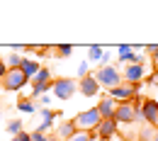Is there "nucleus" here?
Masks as SVG:
<instances>
[{"label": "nucleus", "instance_id": "nucleus-1", "mask_svg": "<svg viewBox=\"0 0 158 141\" xmlns=\"http://www.w3.org/2000/svg\"><path fill=\"white\" fill-rule=\"evenodd\" d=\"M95 78H98L100 88H105V90H114V88H119L122 85V73H119V68H114V66H102L98 73H93Z\"/></svg>", "mask_w": 158, "mask_h": 141}, {"label": "nucleus", "instance_id": "nucleus-2", "mask_svg": "<svg viewBox=\"0 0 158 141\" xmlns=\"http://www.w3.org/2000/svg\"><path fill=\"white\" fill-rule=\"evenodd\" d=\"M73 122H76L78 131H95V129L100 126V122H102V114H100L98 107H90V110L80 112V114H78Z\"/></svg>", "mask_w": 158, "mask_h": 141}, {"label": "nucleus", "instance_id": "nucleus-3", "mask_svg": "<svg viewBox=\"0 0 158 141\" xmlns=\"http://www.w3.org/2000/svg\"><path fill=\"white\" fill-rule=\"evenodd\" d=\"M27 81H32L22 68H12V71H7V76L0 81V85L5 88V90H10V93H15V90H20L27 85Z\"/></svg>", "mask_w": 158, "mask_h": 141}, {"label": "nucleus", "instance_id": "nucleus-4", "mask_svg": "<svg viewBox=\"0 0 158 141\" xmlns=\"http://www.w3.org/2000/svg\"><path fill=\"white\" fill-rule=\"evenodd\" d=\"M76 90H78V83L73 81V78H59V81H54V88H51V93H54L59 100L73 97Z\"/></svg>", "mask_w": 158, "mask_h": 141}, {"label": "nucleus", "instance_id": "nucleus-5", "mask_svg": "<svg viewBox=\"0 0 158 141\" xmlns=\"http://www.w3.org/2000/svg\"><path fill=\"white\" fill-rule=\"evenodd\" d=\"M139 95V85H129V83H122L119 88L110 90V97H114L117 102H131Z\"/></svg>", "mask_w": 158, "mask_h": 141}, {"label": "nucleus", "instance_id": "nucleus-6", "mask_svg": "<svg viewBox=\"0 0 158 141\" xmlns=\"http://www.w3.org/2000/svg\"><path fill=\"white\" fill-rule=\"evenodd\" d=\"M78 90L85 95V97H98V95H100V83H98V78H95L93 73H90V76H85V78H80Z\"/></svg>", "mask_w": 158, "mask_h": 141}, {"label": "nucleus", "instance_id": "nucleus-7", "mask_svg": "<svg viewBox=\"0 0 158 141\" xmlns=\"http://www.w3.org/2000/svg\"><path fill=\"white\" fill-rule=\"evenodd\" d=\"M117 129H119V124L114 119H102L100 126L95 129V136H98L100 141H112V136L117 134Z\"/></svg>", "mask_w": 158, "mask_h": 141}, {"label": "nucleus", "instance_id": "nucleus-8", "mask_svg": "<svg viewBox=\"0 0 158 141\" xmlns=\"http://www.w3.org/2000/svg\"><path fill=\"white\" fill-rule=\"evenodd\" d=\"M141 117H143V122L148 126H158V102L156 100H143Z\"/></svg>", "mask_w": 158, "mask_h": 141}, {"label": "nucleus", "instance_id": "nucleus-9", "mask_svg": "<svg viewBox=\"0 0 158 141\" xmlns=\"http://www.w3.org/2000/svg\"><path fill=\"white\" fill-rule=\"evenodd\" d=\"M122 78H124V83H129V85H139V83L143 81V66H136V63L124 66Z\"/></svg>", "mask_w": 158, "mask_h": 141}, {"label": "nucleus", "instance_id": "nucleus-10", "mask_svg": "<svg viewBox=\"0 0 158 141\" xmlns=\"http://www.w3.org/2000/svg\"><path fill=\"white\" fill-rule=\"evenodd\" d=\"M119 102L114 100V97H110V95H102V100H100L98 110L100 114H102V119H114V112H117Z\"/></svg>", "mask_w": 158, "mask_h": 141}, {"label": "nucleus", "instance_id": "nucleus-11", "mask_svg": "<svg viewBox=\"0 0 158 141\" xmlns=\"http://www.w3.org/2000/svg\"><path fill=\"white\" fill-rule=\"evenodd\" d=\"M76 134H78V126H76L73 119H66V122H61L59 126H56V136H59L61 141H71Z\"/></svg>", "mask_w": 158, "mask_h": 141}, {"label": "nucleus", "instance_id": "nucleus-12", "mask_svg": "<svg viewBox=\"0 0 158 141\" xmlns=\"http://www.w3.org/2000/svg\"><path fill=\"white\" fill-rule=\"evenodd\" d=\"M59 114H61V112H56V110H49V107H46V110H41V124L37 126V131H41V134H44V131L51 126V122L56 119Z\"/></svg>", "mask_w": 158, "mask_h": 141}, {"label": "nucleus", "instance_id": "nucleus-13", "mask_svg": "<svg viewBox=\"0 0 158 141\" xmlns=\"http://www.w3.org/2000/svg\"><path fill=\"white\" fill-rule=\"evenodd\" d=\"M24 59H27V56H22L20 51H12V54H7V71H12V68H22Z\"/></svg>", "mask_w": 158, "mask_h": 141}, {"label": "nucleus", "instance_id": "nucleus-14", "mask_svg": "<svg viewBox=\"0 0 158 141\" xmlns=\"http://www.w3.org/2000/svg\"><path fill=\"white\" fill-rule=\"evenodd\" d=\"M22 71H24L29 78H34V76L41 71V66L37 63V61H32V59H24V63H22Z\"/></svg>", "mask_w": 158, "mask_h": 141}, {"label": "nucleus", "instance_id": "nucleus-15", "mask_svg": "<svg viewBox=\"0 0 158 141\" xmlns=\"http://www.w3.org/2000/svg\"><path fill=\"white\" fill-rule=\"evenodd\" d=\"M46 83H51V71L49 68H41L39 73L32 78V85H46Z\"/></svg>", "mask_w": 158, "mask_h": 141}, {"label": "nucleus", "instance_id": "nucleus-16", "mask_svg": "<svg viewBox=\"0 0 158 141\" xmlns=\"http://www.w3.org/2000/svg\"><path fill=\"white\" fill-rule=\"evenodd\" d=\"M71 51H73V46L71 44H59V46H51V54H56V59H68L71 56Z\"/></svg>", "mask_w": 158, "mask_h": 141}, {"label": "nucleus", "instance_id": "nucleus-17", "mask_svg": "<svg viewBox=\"0 0 158 141\" xmlns=\"http://www.w3.org/2000/svg\"><path fill=\"white\" fill-rule=\"evenodd\" d=\"M105 49L102 46H88V56H90V61H102L105 59Z\"/></svg>", "mask_w": 158, "mask_h": 141}, {"label": "nucleus", "instance_id": "nucleus-18", "mask_svg": "<svg viewBox=\"0 0 158 141\" xmlns=\"http://www.w3.org/2000/svg\"><path fill=\"white\" fill-rule=\"evenodd\" d=\"M17 110H20V112H27V114H34L37 107H34V102H32V100H20V102H17Z\"/></svg>", "mask_w": 158, "mask_h": 141}, {"label": "nucleus", "instance_id": "nucleus-19", "mask_svg": "<svg viewBox=\"0 0 158 141\" xmlns=\"http://www.w3.org/2000/svg\"><path fill=\"white\" fill-rule=\"evenodd\" d=\"M117 54H119V61L124 63V61L129 59V54H134V46H129V44H122V46L117 49Z\"/></svg>", "mask_w": 158, "mask_h": 141}, {"label": "nucleus", "instance_id": "nucleus-20", "mask_svg": "<svg viewBox=\"0 0 158 141\" xmlns=\"http://www.w3.org/2000/svg\"><path fill=\"white\" fill-rule=\"evenodd\" d=\"M7 131H10V134H15V136H17V134H22V122H20V119L7 122Z\"/></svg>", "mask_w": 158, "mask_h": 141}, {"label": "nucleus", "instance_id": "nucleus-21", "mask_svg": "<svg viewBox=\"0 0 158 141\" xmlns=\"http://www.w3.org/2000/svg\"><path fill=\"white\" fill-rule=\"evenodd\" d=\"M156 139V131H151V129H141L139 131V141H153Z\"/></svg>", "mask_w": 158, "mask_h": 141}, {"label": "nucleus", "instance_id": "nucleus-22", "mask_svg": "<svg viewBox=\"0 0 158 141\" xmlns=\"http://www.w3.org/2000/svg\"><path fill=\"white\" fill-rule=\"evenodd\" d=\"M93 139H95V134H90V131H78L71 141H93Z\"/></svg>", "mask_w": 158, "mask_h": 141}, {"label": "nucleus", "instance_id": "nucleus-23", "mask_svg": "<svg viewBox=\"0 0 158 141\" xmlns=\"http://www.w3.org/2000/svg\"><path fill=\"white\" fill-rule=\"evenodd\" d=\"M146 51L151 54V59L156 63V71H158V44H151V46H146Z\"/></svg>", "mask_w": 158, "mask_h": 141}, {"label": "nucleus", "instance_id": "nucleus-24", "mask_svg": "<svg viewBox=\"0 0 158 141\" xmlns=\"http://www.w3.org/2000/svg\"><path fill=\"white\" fill-rule=\"evenodd\" d=\"M78 76H80V78H85V76H90V73H88V61H83V63L78 66Z\"/></svg>", "mask_w": 158, "mask_h": 141}, {"label": "nucleus", "instance_id": "nucleus-25", "mask_svg": "<svg viewBox=\"0 0 158 141\" xmlns=\"http://www.w3.org/2000/svg\"><path fill=\"white\" fill-rule=\"evenodd\" d=\"M32 141H46V134H41V131H32Z\"/></svg>", "mask_w": 158, "mask_h": 141}, {"label": "nucleus", "instance_id": "nucleus-26", "mask_svg": "<svg viewBox=\"0 0 158 141\" xmlns=\"http://www.w3.org/2000/svg\"><path fill=\"white\" fill-rule=\"evenodd\" d=\"M12 141H32V134H27V131H22V134H17Z\"/></svg>", "mask_w": 158, "mask_h": 141}, {"label": "nucleus", "instance_id": "nucleus-27", "mask_svg": "<svg viewBox=\"0 0 158 141\" xmlns=\"http://www.w3.org/2000/svg\"><path fill=\"white\" fill-rule=\"evenodd\" d=\"M5 76H7V63H5V61L0 59V81H2Z\"/></svg>", "mask_w": 158, "mask_h": 141}, {"label": "nucleus", "instance_id": "nucleus-28", "mask_svg": "<svg viewBox=\"0 0 158 141\" xmlns=\"http://www.w3.org/2000/svg\"><path fill=\"white\" fill-rule=\"evenodd\" d=\"M49 102H51V97H49V95H44V97H39V105H44V110L49 107Z\"/></svg>", "mask_w": 158, "mask_h": 141}, {"label": "nucleus", "instance_id": "nucleus-29", "mask_svg": "<svg viewBox=\"0 0 158 141\" xmlns=\"http://www.w3.org/2000/svg\"><path fill=\"white\" fill-rule=\"evenodd\" d=\"M151 83H156V85H158V71L153 73V78H151Z\"/></svg>", "mask_w": 158, "mask_h": 141}, {"label": "nucleus", "instance_id": "nucleus-30", "mask_svg": "<svg viewBox=\"0 0 158 141\" xmlns=\"http://www.w3.org/2000/svg\"><path fill=\"white\" fill-rule=\"evenodd\" d=\"M46 141H61L59 136H46Z\"/></svg>", "mask_w": 158, "mask_h": 141}, {"label": "nucleus", "instance_id": "nucleus-31", "mask_svg": "<svg viewBox=\"0 0 158 141\" xmlns=\"http://www.w3.org/2000/svg\"><path fill=\"white\" fill-rule=\"evenodd\" d=\"M153 141H158V131H156V139H153Z\"/></svg>", "mask_w": 158, "mask_h": 141}, {"label": "nucleus", "instance_id": "nucleus-32", "mask_svg": "<svg viewBox=\"0 0 158 141\" xmlns=\"http://www.w3.org/2000/svg\"><path fill=\"white\" fill-rule=\"evenodd\" d=\"M122 141H129V139H122Z\"/></svg>", "mask_w": 158, "mask_h": 141}]
</instances>
